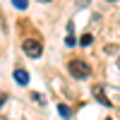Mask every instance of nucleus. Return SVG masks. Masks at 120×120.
Returning <instances> with one entry per match:
<instances>
[{"label": "nucleus", "mask_w": 120, "mask_h": 120, "mask_svg": "<svg viewBox=\"0 0 120 120\" xmlns=\"http://www.w3.org/2000/svg\"><path fill=\"white\" fill-rule=\"evenodd\" d=\"M91 91H94V98H96L98 103H103V106H111V101H108V96H106V91H103V86H101V84H96V86L91 89Z\"/></svg>", "instance_id": "obj_3"}, {"label": "nucleus", "mask_w": 120, "mask_h": 120, "mask_svg": "<svg viewBox=\"0 0 120 120\" xmlns=\"http://www.w3.org/2000/svg\"><path fill=\"white\" fill-rule=\"evenodd\" d=\"M118 67H120V58H118Z\"/></svg>", "instance_id": "obj_12"}, {"label": "nucleus", "mask_w": 120, "mask_h": 120, "mask_svg": "<svg viewBox=\"0 0 120 120\" xmlns=\"http://www.w3.org/2000/svg\"><path fill=\"white\" fill-rule=\"evenodd\" d=\"M3 103H5V96H3V94H0V106H3Z\"/></svg>", "instance_id": "obj_10"}, {"label": "nucleus", "mask_w": 120, "mask_h": 120, "mask_svg": "<svg viewBox=\"0 0 120 120\" xmlns=\"http://www.w3.org/2000/svg\"><path fill=\"white\" fill-rule=\"evenodd\" d=\"M67 70H70V75H72L75 79H86L89 75H91V67H89L84 60H72V63L67 65Z\"/></svg>", "instance_id": "obj_1"}, {"label": "nucleus", "mask_w": 120, "mask_h": 120, "mask_svg": "<svg viewBox=\"0 0 120 120\" xmlns=\"http://www.w3.org/2000/svg\"><path fill=\"white\" fill-rule=\"evenodd\" d=\"M12 5H15L17 10H26V5H29V0H12Z\"/></svg>", "instance_id": "obj_7"}, {"label": "nucleus", "mask_w": 120, "mask_h": 120, "mask_svg": "<svg viewBox=\"0 0 120 120\" xmlns=\"http://www.w3.org/2000/svg\"><path fill=\"white\" fill-rule=\"evenodd\" d=\"M108 120H111V118H108Z\"/></svg>", "instance_id": "obj_13"}, {"label": "nucleus", "mask_w": 120, "mask_h": 120, "mask_svg": "<svg viewBox=\"0 0 120 120\" xmlns=\"http://www.w3.org/2000/svg\"><path fill=\"white\" fill-rule=\"evenodd\" d=\"M91 41H94V36H91V34H84L82 38H79V43H82V46H89Z\"/></svg>", "instance_id": "obj_8"}, {"label": "nucleus", "mask_w": 120, "mask_h": 120, "mask_svg": "<svg viewBox=\"0 0 120 120\" xmlns=\"http://www.w3.org/2000/svg\"><path fill=\"white\" fill-rule=\"evenodd\" d=\"M58 113H60V115H63L65 120H70V118H72V111H70V108H67V106H63V103H60V106H58Z\"/></svg>", "instance_id": "obj_6"}, {"label": "nucleus", "mask_w": 120, "mask_h": 120, "mask_svg": "<svg viewBox=\"0 0 120 120\" xmlns=\"http://www.w3.org/2000/svg\"><path fill=\"white\" fill-rule=\"evenodd\" d=\"M67 46H75V24H67V38H65Z\"/></svg>", "instance_id": "obj_5"}, {"label": "nucleus", "mask_w": 120, "mask_h": 120, "mask_svg": "<svg viewBox=\"0 0 120 120\" xmlns=\"http://www.w3.org/2000/svg\"><path fill=\"white\" fill-rule=\"evenodd\" d=\"M24 53L29 58H41L43 48H41V43H38L36 38H26V41H24Z\"/></svg>", "instance_id": "obj_2"}, {"label": "nucleus", "mask_w": 120, "mask_h": 120, "mask_svg": "<svg viewBox=\"0 0 120 120\" xmlns=\"http://www.w3.org/2000/svg\"><path fill=\"white\" fill-rule=\"evenodd\" d=\"M15 82L22 84V86L29 84V72H26V70H22V67H17V70H15Z\"/></svg>", "instance_id": "obj_4"}, {"label": "nucleus", "mask_w": 120, "mask_h": 120, "mask_svg": "<svg viewBox=\"0 0 120 120\" xmlns=\"http://www.w3.org/2000/svg\"><path fill=\"white\" fill-rule=\"evenodd\" d=\"M77 5H79V7H84V5H89V0H77Z\"/></svg>", "instance_id": "obj_9"}, {"label": "nucleus", "mask_w": 120, "mask_h": 120, "mask_svg": "<svg viewBox=\"0 0 120 120\" xmlns=\"http://www.w3.org/2000/svg\"><path fill=\"white\" fill-rule=\"evenodd\" d=\"M38 3H48V0H38Z\"/></svg>", "instance_id": "obj_11"}]
</instances>
